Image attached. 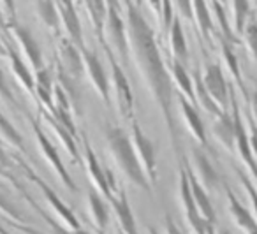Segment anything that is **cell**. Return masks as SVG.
<instances>
[{"label":"cell","instance_id":"cell-1","mask_svg":"<svg viewBox=\"0 0 257 234\" xmlns=\"http://www.w3.org/2000/svg\"><path fill=\"white\" fill-rule=\"evenodd\" d=\"M125 4H127L128 41H131V46H133L134 53H136L138 65L141 67V72H143L145 79H147L148 88H150L152 95L155 97L162 114H164L175 152L180 155L182 153V145H180L175 111H173V97H175V93H173V76L169 74L168 67H166L164 60H162L154 29L143 16L140 6L134 4L133 0H125Z\"/></svg>","mask_w":257,"mask_h":234},{"label":"cell","instance_id":"cell-2","mask_svg":"<svg viewBox=\"0 0 257 234\" xmlns=\"http://www.w3.org/2000/svg\"><path fill=\"white\" fill-rule=\"evenodd\" d=\"M106 139L111 153L116 159L118 166L121 167L127 180L136 187H140L141 190L150 192L152 183L148 180L147 173H145V167L141 164L140 157H138L133 139L128 138L127 132L120 127L109 125V127H106Z\"/></svg>","mask_w":257,"mask_h":234},{"label":"cell","instance_id":"cell-3","mask_svg":"<svg viewBox=\"0 0 257 234\" xmlns=\"http://www.w3.org/2000/svg\"><path fill=\"white\" fill-rule=\"evenodd\" d=\"M180 201H182V208L185 213V222L190 227L194 234H206L208 232V223L203 220L197 204L194 201L192 188H190L189 174H187L185 166L180 169Z\"/></svg>","mask_w":257,"mask_h":234},{"label":"cell","instance_id":"cell-4","mask_svg":"<svg viewBox=\"0 0 257 234\" xmlns=\"http://www.w3.org/2000/svg\"><path fill=\"white\" fill-rule=\"evenodd\" d=\"M107 58L111 62V72H113V85H114V95H116V102L120 107V113L125 118H134V97H133V90L128 85V79L125 76V72L121 71L120 64L116 62V58L113 57L109 50H106Z\"/></svg>","mask_w":257,"mask_h":234},{"label":"cell","instance_id":"cell-5","mask_svg":"<svg viewBox=\"0 0 257 234\" xmlns=\"http://www.w3.org/2000/svg\"><path fill=\"white\" fill-rule=\"evenodd\" d=\"M133 143L150 183L157 180V145L143 132L138 124H133Z\"/></svg>","mask_w":257,"mask_h":234},{"label":"cell","instance_id":"cell-6","mask_svg":"<svg viewBox=\"0 0 257 234\" xmlns=\"http://www.w3.org/2000/svg\"><path fill=\"white\" fill-rule=\"evenodd\" d=\"M203 83L206 86L208 93L211 95V99L225 111L229 102V85L224 78V72H222V67L218 64H213V62H208L206 69H204L203 74Z\"/></svg>","mask_w":257,"mask_h":234},{"label":"cell","instance_id":"cell-7","mask_svg":"<svg viewBox=\"0 0 257 234\" xmlns=\"http://www.w3.org/2000/svg\"><path fill=\"white\" fill-rule=\"evenodd\" d=\"M11 29H13V34H15L16 41L22 44L23 53H25L27 58H29L30 67H32L36 72L41 71V69H44L43 48H41V44L37 43V39L34 37V34L30 32V30L27 29L25 25H22L18 20H13V22H11Z\"/></svg>","mask_w":257,"mask_h":234},{"label":"cell","instance_id":"cell-8","mask_svg":"<svg viewBox=\"0 0 257 234\" xmlns=\"http://www.w3.org/2000/svg\"><path fill=\"white\" fill-rule=\"evenodd\" d=\"M81 55H83V62H85V69L88 72L90 79L95 85L97 92L102 95L104 102H109V79H107L106 69H104L100 58L97 57V53H93L92 50L83 46L81 48Z\"/></svg>","mask_w":257,"mask_h":234},{"label":"cell","instance_id":"cell-9","mask_svg":"<svg viewBox=\"0 0 257 234\" xmlns=\"http://www.w3.org/2000/svg\"><path fill=\"white\" fill-rule=\"evenodd\" d=\"M32 125H34V132H36V136H37V141H39L41 150L44 152V157H46V159L50 160L51 166L57 169L58 176H60V180L64 181L65 187L71 188L72 192H76V190H78V187H76V183L72 181V178H71V174L67 173V169L64 167V162H62V159H60V155H58L57 148L51 145V141L46 138V134L41 131L39 124H37L36 120H32Z\"/></svg>","mask_w":257,"mask_h":234},{"label":"cell","instance_id":"cell-10","mask_svg":"<svg viewBox=\"0 0 257 234\" xmlns=\"http://www.w3.org/2000/svg\"><path fill=\"white\" fill-rule=\"evenodd\" d=\"M32 178L36 180V183L41 187V190H43V194H44V197H46V201L50 202V206L53 208L55 215L60 216V220L64 223H67V227L71 229V232H72V230L81 229V225H79V222H78V218H76V215L71 211V209H69V206H65V202L62 201V199L58 197L57 194H55L53 188L48 187L46 181L41 180V178H37L36 174H32Z\"/></svg>","mask_w":257,"mask_h":234},{"label":"cell","instance_id":"cell-11","mask_svg":"<svg viewBox=\"0 0 257 234\" xmlns=\"http://www.w3.org/2000/svg\"><path fill=\"white\" fill-rule=\"evenodd\" d=\"M183 166H185L187 174H189V181H190V188H192L194 201H196L197 209H199L201 216H203V220L208 223V225H215V220H217V216H215L213 204H211L210 195H208L206 188H204L203 185H201V181L197 180V176L192 173V169H190V167L187 166V162L183 164Z\"/></svg>","mask_w":257,"mask_h":234},{"label":"cell","instance_id":"cell-12","mask_svg":"<svg viewBox=\"0 0 257 234\" xmlns=\"http://www.w3.org/2000/svg\"><path fill=\"white\" fill-rule=\"evenodd\" d=\"M109 201L114 209L118 223H120L121 234H138V223H136V218H134L133 209H131V204H128L125 190H118Z\"/></svg>","mask_w":257,"mask_h":234},{"label":"cell","instance_id":"cell-13","mask_svg":"<svg viewBox=\"0 0 257 234\" xmlns=\"http://www.w3.org/2000/svg\"><path fill=\"white\" fill-rule=\"evenodd\" d=\"M60 55H62V67L69 72L74 79L81 78L83 74V55H81V48L78 44H74L71 39H62L60 41Z\"/></svg>","mask_w":257,"mask_h":234},{"label":"cell","instance_id":"cell-14","mask_svg":"<svg viewBox=\"0 0 257 234\" xmlns=\"http://www.w3.org/2000/svg\"><path fill=\"white\" fill-rule=\"evenodd\" d=\"M107 30L111 34V39H113L114 46H116V51L121 58H125L127 62L128 58V44L127 39H125V23L123 18H121V13L120 9H114V8H107Z\"/></svg>","mask_w":257,"mask_h":234},{"label":"cell","instance_id":"cell-15","mask_svg":"<svg viewBox=\"0 0 257 234\" xmlns=\"http://www.w3.org/2000/svg\"><path fill=\"white\" fill-rule=\"evenodd\" d=\"M225 190H227L229 213H231L234 223L245 234H257V220H255V216H253V213L250 211L248 208H245L229 188H225Z\"/></svg>","mask_w":257,"mask_h":234},{"label":"cell","instance_id":"cell-16","mask_svg":"<svg viewBox=\"0 0 257 234\" xmlns=\"http://www.w3.org/2000/svg\"><path fill=\"white\" fill-rule=\"evenodd\" d=\"M58 11H60V18L64 22L65 29H67L69 39L79 48H83V34H81V23H79V16L76 13V6L72 0H58L57 2Z\"/></svg>","mask_w":257,"mask_h":234},{"label":"cell","instance_id":"cell-17","mask_svg":"<svg viewBox=\"0 0 257 234\" xmlns=\"http://www.w3.org/2000/svg\"><path fill=\"white\" fill-rule=\"evenodd\" d=\"M194 164H196L197 180L201 181V185L206 190H215L218 187V183H220V176H218L213 164L210 162V159L204 155L203 150L194 148Z\"/></svg>","mask_w":257,"mask_h":234},{"label":"cell","instance_id":"cell-18","mask_svg":"<svg viewBox=\"0 0 257 234\" xmlns=\"http://www.w3.org/2000/svg\"><path fill=\"white\" fill-rule=\"evenodd\" d=\"M85 153H86V166H88L90 176H92L93 183L97 185V188L100 190V194L109 201L113 197V192H111L109 181H107V174H106V167H102L97 160L95 153H93L92 146L88 143H85Z\"/></svg>","mask_w":257,"mask_h":234},{"label":"cell","instance_id":"cell-19","mask_svg":"<svg viewBox=\"0 0 257 234\" xmlns=\"http://www.w3.org/2000/svg\"><path fill=\"white\" fill-rule=\"evenodd\" d=\"M180 107H182V113H183V118H185V124L189 125L190 132L194 134V138L201 143L203 146H208V141H206V127L203 124V118H201L199 111L196 109L192 102H190L187 97H182L180 99Z\"/></svg>","mask_w":257,"mask_h":234},{"label":"cell","instance_id":"cell-20","mask_svg":"<svg viewBox=\"0 0 257 234\" xmlns=\"http://www.w3.org/2000/svg\"><path fill=\"white\" fill-rule=\"evenodd\" d=\"M88 208L95 227L99 229V232H104L109 223V208H107L106 199L93 188L88 190Z\"/></svg>","mask_w":257,"mask_h":234},{"label":"cell","instance_id":"cell-21","mask_svg":"<svg viewBox=\"0 0 257 234\" xmlns=\"http://www.w3.org/2000/svg\"><path fill=\"white\" fill-rule=\"evenodd\" d=\"M213 134L227 150L236 148V127L232 114L224 111L220 116H217V122L213 125Z\"/></svg>","mask_w":257,"mask_h":234},{"label":"cell","instance_id":"cell-22","mask_svg":"<svg viewBox=\"0 0 257 234\" xmlns=\"http://www.w3.org/2000/svg\"><path fill=\"white\" fill-rule=\"evenodd\" d=\"M169 41H171V51L175 60L182 62L185 65L187 58H189V48H187L185 34H183V27L180 22L178 16H175L171 23V29H169Z\"/></svg>","mask_w":257,"mask_h":234},{"label":"cell","instance_id":"cell-23","mask_svg":"<svg viewBox=\"0 0 257 234\" xmlns=\"http://www.w3.org/2000/svg\"><path fill=\"white\" fill-rule=\"evenodd\" d=\"M86 9L90 13L93 25H95L97 36H99L100 44L104 46V50H107L106 41H104V27H106V18H107V4L106 0H85Z\"/></svg>","mask_w":257,"mask_h":234},{"label":"cell","instance_id":"cell-24","mask_svg":"<svg viewBox=\"0 0 257 234\" xmlns=\"http://www.w3.org/2000/svg\"><path fill=\"white\" fill-rule=\"evenodd\" d=\"M53 67H44L36 72V92L51 111H55L53 100H51V97H53Z\"/></svg>","mask_w":257,"mask_h":234},{"label":"cell","instance_id":"cell-25","mask_svg":"<svg viewBox=\"0 0 257 234\" xmlns=\"http://www.w3.org/2000/svg\"><path fill=\"white\" fill-rule=\"evenodd\" d=\"M8 55H9V58H11L13 71H15L16 78L22 81L23 86H27V90H29L30 93H34L36 92V76L27 69V64L23 62V58L20 57L18 51H16L11 44H8Z\"/></svg>","mask_w":257,"mask_h":234},{"label":"cell","instance_id":"cell-26","mask_svg":"<svg viewBox=\"0 0 257 234\" xmlns=\"http://www.w3.org/2000/svg\"><path fill=\"white\" fill-rule=\"evenodd\" d=\"M171 76H173V79L176 81V85L180 86V90L185 93L187 99H189L192 104L196 102V90H194V81H192V78L189 76V72H187L185 65H183L182 62H178V60H173L171 62Z\"/></svg>","mask_w":257,"mask_h":234},{"label":"cell","instance_id":"cell-27","mask_svg":"<svg viewBox=\"0 0 257 234\" xmlns=\"http://www.w3.org/2000/svg\"><path fill=\"white\" fill-rule=\"evenodd\" d=\"M37 11L48 29L55 30V34L60 32V11L55 0H37Z\"/></svg>","mask_w":257,"mask_h":234},{"label":"cell","instance_id":"cell-28","mask_svg":"<svg viewBox=\"0 0 257 234\" xmlns=\"http://www.w3.org/2000/svg\"><path fill=\"white\" fill-rule=\"evenodd\" d=\"M194 85H196V102H199L201 107L206 109L208 113L215 114V116H220V114L224 113V109H222V107L218 106L213 99H211V95L208 93L206 86H204V83H203V76H201L199 72H196Z\"/></svg>","mask_w":257,"mask_h":234},{"label":"cell","instance_id":"cell-29","mask_svg":"<svg viewBox=\"0 0 257 234\" xmlns=\"http://www.w3.org/2000/svg\"><path fill=\"white\" fill-rule=\"evenodd\" d=\"M192 8L196 22L199 25L201 32H203V37L204 39H210L211 32H213V22H211V15L206 6V0H192Z\"/></svg>","mask_w":257,"mask_h":234},{"label":"cell","instance_id":"cell-30","mask_svg":"<svg viewBox=\"0 0 257 234\" xmlns=\"http://www.w3.org/2000/svg\"><path fill=\"white\" fill-rule=\"evenodd\" d=\"M46 120L50 122L51 125H53V129L57 131L58 138L62 139V143L65 145V148L69 150V153H71V157L76 160V162H79V155H78V146H76V136L72 134L71 131H69L67 127H65L64 124H62L60 120H58L57 116H46Z\"/></svg>","mask_w":257,"mask_h":234},{"label":"cell","instance_id":"cell-31","mask_svg":"<svg viewBox=\"0 0 257 234\" xmlns=\"http://www.w3.org/2000/svg\"><path fill=\"white\" fill-rule=\"evenodd\" d=\"M232 11H234V34L236 36H243L246 22L250 18L248 0H232Z\"/></svg>","mask_w":257,"mask_h":234},{"label":"cell","instance_id":"cell-32","mask_svg":"<svg viewBox=\"0 0 257 234\" xmlns=\"http://www.w3.org/2000/svg\"><path fill=\"white\" fill-rule=\"evenodd\" d=\"M222 55H224V60L225 64H227L229 71H231L232 78L238 81V85L243 88V83H241V74H239V65H238V58H236L234 51H232L231 48V43H227V41L222 39Z\"/></svg>","mask_w":257,"mask_h":234},{"label":"cell","instance_id":"cell-33","mask_svg":"<svg viewBox=\"0 0 257 234\" xmlns=\"http://www.w3.org/2000/svg\"><path fill=\"white\" fill-rule=\"evenodd\" d=\"M243 36H245L246 48H248L250 55L253 57V60H257V22L253 16H250L248 22H246Z\"/></svg>","mask_w":257,"mask_h":234},{"label":"cell","instance_id":"cell-34","mask_svg":"<svg viewBox=\"0 0 257 234\" xmlns=\"http://www.w3.org/2000/svg\"><path fill=\"white\" fill-rule=\"evenodd\" d=\"M0 209H2L4 213H8L9 216H13L16 222H20V223L25 222V216H23V213L20 211L18 206H16L15 202H13L11 199L4 194V192H0Z\"/></svg>","mask_w":257,"mask_h":234},{"label":"cell","instance_id":"cell-35","mask_svg":"<svg viewBox=\"0 0 257 234\" xmlns=\"http://www.w3.org/2000/svg\"><path fill=\"white\" fill-rule=\"evenodd\" d=\"M0 95H2V99H4L6 102L9 104V106L16 107V109H22V106L18 104V100L15 99V93H13L11 86H9L8 78H6L4 71H2V67H0Z\"/></svg>","mask_w":257,"mask_h":234},{"label":"cell","instance_id":"cell-36","mask_svg":"<svg viewBox=\"0 0 257 234\" xmlns=\"http://www.w3.org/2000/svg\"><path fill=\"white\" fill-rule=\"evenodd\" d=\"M162 23H164V29H171V23L175 20L173 16V0H162Z\"/></svg>","mask_w":257,"mask_h":234},{"label":"cell","instance_id":"cell-37","mask_svg":"<svg viewBox=\"0 0 257 234\" xmlns=\"http://www.w3.org/2000/svg\"><path fill=\"white\" fill-rule=\"evenodd\" d=\"M176 8H178L180 15L183 16V18L190 20L192 22L194 20V8H192V0H175Z\"/></svg>","mask_w":257,"mask_h":234},{"label":"cell","instance_id":"cell-38","mask_svg":"<svg viewBox=\"0 0 257 234\" xmlns=\"http://www.w3.org/2000/svg\"><path fill=\"white\" fill-rule=\"evenodd\" d=\"M166 230H168V234H183L182 229H180L175 220L171 218V215H166Z\"/></svg>","mask_w":257,"mask_h":234},{"label":"cell","instance_id":"cell-39","mask_svg":"<svg viewBox=\"0 0 257 234\" xmlns=\"http://www.w3.org/2000/svg\"><path fill=\"white\" fill-rule=\"evenodd\" d=\"M4 2V8H6V13L11 16V22L16 20V6H15V0H2Z\"/></svg>","mask_w":257,"mask_h":234},{"label":"cell","instance_id":"cell-40","mask_svg":"<svg viewBox=\"0 0 257 234\" xmlns=\"http://www.w3.org/2000/svg\"><path fill=\"white\" fill-rule=\"evenodd\" d=\"M250 109H252V116L257 122V88L253 90L252 97H250Z\"/></svg>","mask_w":257,"mask_h":234},{"label":"cell","instance_id":"cell-41","mask_svg":"<svg viewBox=\"0 0 257 234\" xmlns=\"http://www.w3.org/2000/svg\"><path fill=\"white\" fill-rule=\"evenodd\" d=\"M0 29L8 30V22H6V18H4V11H2V8H0Z\"/></svg>","mask_w":257,"mask_h":234},{"label":"cell","instance_id":"cell-42","mask_svg":"<svg viewBox=\"0 0 257 234\" xmlns=\"http://www.w3.org/2000/svg\"><path fill=\"white\" fill-rule=\"evenodd\" d=\"M107 8H114V9H120V0H106Z\"/></svg>","mask_w":257,"mask_h":234},{"label":"cell","instance_id":"cell-43","mask_svg":"<svg viewBox=\"0 0 257 234\" xmlns=\"http://www.w3.org/2000/svg\"><path fill=\"white\" fill-rule=\"evenodd\" d=\"M0 57H8V44H2V41H0Z\"/></svg>","mask_w":257,"mask_h":234},{"label":"cell","instance_id":"cell-44","mask_svg":"<svg viewBox=\"0 0 257 234\" xmlns=\"http://www.w3.org/2000/svg\"><path fill=\"white\" fill-rule=\"evenodd\" d=\"M215 234H232V232H231V230H229V229H218Z\"/></svg>","mask_w":257,"mask_h":234},{"label":"cell","instance_id":"cell-45","mask_svg":"<svg viewBox=\"0 0 257 234\" xmlns=\"http://www.w3.org/2000/svg\"><path fill=\"white\" fill-rule=\"evenodd\" d=\"M148 234H161L157 229H154V227H148Z\"/></svg>","mask_w":257,"mask_h":234},{"label":"cell","instance_id":"cell-46","mask_svg":"<svg viewBox=\"0 0 257 234\" xmlns=\"http://www.w3.org/2000/svg\"><path fill=\"white\" fill-rule=\"evenodd\" d=\"M6 230H8V229H4V227H2V223H0V234H4Z\"/></svg>","mask_w":257,"mask_h":234},{"label":"cell","instance_id":"cell-47","mask_svg":"<svg viewBox=\"0 0 257 234\" xmlns=\"http://www.w3.org/2000/svg\"><path fill=\"white\" fill-rule=\"evenodd\" d=\"M217 2H220V4H224V0H217Z\"/></svg>","mask_w":257,"mask_h":234},{"label":"cell","instance_id":"cell-48","mask_svg":"<svg viewBox=\"0 0 257 234\" xmlns=\"http://www.w3.org/2000/svg\"><path fill=\"white\" fill-rule=\"evenodd\" d=\"M4 234H13V232H9V230H6V232Z\"/></svg>","mask_w":257,"mask_h":234},{"label":"cell","instance_id":"cell-49","mask_svg":"<svg viewBox=\"0 0 257 234\" xmlns=\"http://www.w3.org/2000/svg\"><path fill=\"white\" fill-rule=\"evenodd\" d=\"M136 2H138V4H140V2H141V0H136Z\"/></svg>","mask_w":257,"mask_h":234},{"label":"cell","instance_id":"cell-50","mask_svg":"<svg viewBox=\"0 0 257 234\" xmlns=\"http://www.w3.org/2000/svg\"><path fill=\"white\" fill-rule=\"evenodd\" d=\"M255 2H257V0H255Z\"/></svg>","mask_w":257,"mask_h":234}]
</instances>
